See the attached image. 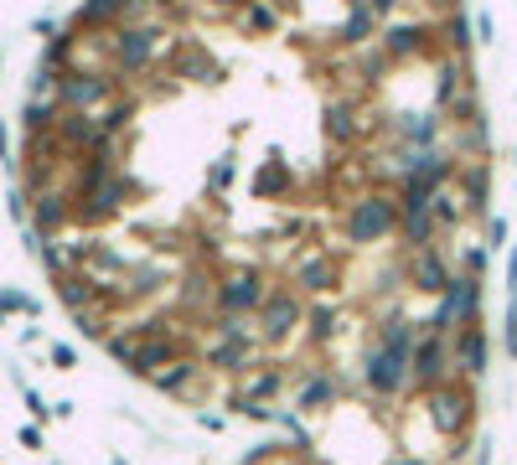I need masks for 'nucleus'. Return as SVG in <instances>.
Masks as SVG:
<instances>
[{
  "label": "nucleus",
  "mask_w": 517,
  "mask_h": 465,
  "mask_svg": "<svg viewBox=\"0 0 517 465\" xmlns=\"http://www.w3.org/2000/svg\"><path fill=\"white\" fill-rule=\"evenodd\" d=\"M62 300L239 414L450 434L482 228L460 0H93L27 129Z\"/></svg>",
  "instance_id": "1"
}]
</instances>
